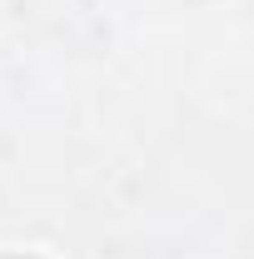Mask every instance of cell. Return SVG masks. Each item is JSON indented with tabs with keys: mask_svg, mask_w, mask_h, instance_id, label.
<instances>
[{
	"mask_svg": "<svg viewBox=\"0 0 254 259\" xmlns=\"http://www.w3.org/2000/svg\"><path fill=\"white\" fill-rule=\"evenodd\" d=\"M0 259H35V254H0Z\"/></svg>",
	"mask_w": 254,
	"mask_h": 259,
	"instance_id": "obj_1",
	"label": "cell"
}]
</instances>
